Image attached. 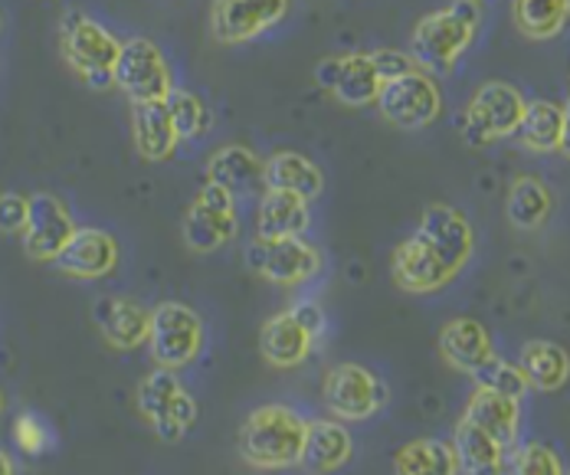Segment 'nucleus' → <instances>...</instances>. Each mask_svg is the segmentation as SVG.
Segmentation results:
<instances>
[{
	"label": "nucleus",
	"mask_w": 570,
	"mask_h": 475,
	"mask_svg": "<svg viewBox=\"0 0 570 475\" xmlns=\"http://www.w3.org/2000/svg\"><path fill=\"white\" fill-rule=\"evenodd\" d=\"M138 410L168 443H177L197 423V400L184 390L174 370H165V367L151 370L138 384Z\"/></svg>",
	"instance_id": "obj_7"
},
{
	"label": "nucleus",
	"mask_w": 570,
	"mask_h": 475,
	"mask_svg": "<svg viewBox=\"0 0 570 475\" xmlns=\"http://www.w3.org/2000/svg\"><path fill=\"white\" fill-rule=\"evenodd\" d=\"M521 112H524V96L514 86L485 82L472 96V102L462 116V135L475 148H485L499 138H512L518 131Z\"/></svg>",
	"instance_id": "obj_8"
},
{
	"label": "nucleus",
	"mask_w": 570,
	"mask_h": 475,
	"mask_svg": "<svg viewBox=\"0 0 570 475\" xmlns=\"http://www.w3.org/2000/svg\"><path fill=\"white\" fill-rule=\"evenodd\" d=\"M292 311L298 315V321H302V325H305V328H308L315 338L325 331V315H322V308H318L315 301H302V305H295Z\"/></svg>",
	"instance_id": "obj_39"
},
{
	"label": "nucleus",
	"mask_w": 570,
	"mask_h": 475,
	"mask_svg": "<svg viewBox=\"0 0 570 475\" xmlns=\"http://www.w3.org/2000/svg\"><path fill=\"white\" fill-rule=\"evenodd\" d=\"M482 10L475 0H456L453 7L426 13L410 37V57L416 60L420 69H436L446 72L453 69L456 60L469 50V43L479 33Z\"/></svg>",
	"instance_id": "obj_1"
},
{
	"label": "nucleus",
	"mask_w": 570,
	"mask_h": 475,
	"mask_svg": "<svg viewBox=\"0 0 570 475\" xmlns=\"http://www.w3.org/2000/svg\"><path fill=\"white\" fill-rule=\"evenodd\" d=\"M72 230L76 224L59 197L47 190L27 197V224L20 237H23V253L33 263H53L59 249L66 246V239L72 237Z\"/></svg>",
	"instance_id": "obj_13"
},
{
	"label": "nucleus",
	"mask_w": 570,
	"mask_h": 475,
	"mask_svg": "<svg viewBox=\"0 0 570 475\" xmlns=\"http://www.w3.org/2000/svg\"><path fill=\"white\" fill-rule=\"evenodd\" d=\"M475 3H479V0H475Z\"/></svg>",
	"instance_id": "obj_42"
},
{
	"label": "nucleus",
	"mask_w": 570,
	"mask_h": 475,
	"mask_svg": "<svg viewBox=\"0 0 570 475\" xmlns=\"http://www.w3.org/2000/svg\"><path fill=\"white\" fill-rule=\"evenodd\" d=\"M263 175H266L263 158L246 145H227V148L214 151L207 161V180L227 187L229 194L263 187Z\"/></svg>",
	"instance_id": "obj_27"
},
{
	"label": "nucleus",
	"mask_w": 570,
	"mask_h": 475,
	"mask_svg": "<svg viewBox=\"0 0 570 475\" xmlns=\"http://www.w3.org/2000/svg\"><path fill=\"white\" fill-rule=\"evenodd\" d=\"M384 79L377 72V66L371 60V53H347L338 57V72H335V86L332 96L347 106V109H364L377 102Z\"/></svg>",
	"instance_id": "obj_26"
},
{
	"label": "nucleus",
	"mask_w": 570,
	"mask_h": 475,
	"mask_svg": "<svg viewBox=\"0 0 570 475\" xmlns=\"http://www.w3.org/2000/svg\"><path fill=\"white\" fill-rule=\"evenodd\" d=\"M236 237V200L227 187L207 180L184 217V239L197 253H214Z\"/></svg>",
	"instance_id": "obj_9"
},
{
	"label": "nucleus",
	"mask_w": 570,
	"mask_h": 475,
	"mask_svg": "<svg viewBox=\"0 0 570 475\" xmlns=\"http://www.w3.org/2000/svg\"><path fill=\"white\" fill-rule=\"evenodd\" d=\"M351 449H354V443L342 423H332V419L305 423L298 466L312 475H332L351 459Z\"/></svg>",
	"instance_id": "obj_17"
},
{
	"label": "nucleus",
	"mask_w": 570,
	"mask_h": 475,
	"mask_svg": "<svg viewBox=\"0 0 570 475\" xmlns=\"http://www.w3.org/2000/svg\"><path fill=\"white\" fill-rule=\"evenodd\" d=\"M502 475H564V463L544 443H521L505 459Z\"/></svg>",
	"instance_id": "obj_35"
},
{
	"label": "nucleus",
	"mask_w": 570,
	"mask_h": 475,
	"mask_svg": "<svg viewBox=\"0 0 570 475\" xmlns=\"http://www.w3.org/2000/svg\"><path fill=\"white\" fill-rule=\"evenodd\" d=\"M384 400H387V390L381 377L361 364H338L325 374V404L338 419H347V423L371 419L384 407Z\"/></svg>",
	"instance_id": "obj_10"
},
{
	"label": "nucleus",
	"mask_w": 570,
	"mask_h": 475,
	"mask_svg": "<svg viewBox=\"0 0 570 475\" xmlns=\"http://www.w3.org/2000/svg\"><path fill=\"white\" fill-rule=\"evenodd\" d=\"M27 224V197L0 194V234H23Z\"/></svg>",
	"instance_id": "obj_37"
},
{
	"label": "nucleus",
	"mask_w": 570,
	"mask_h": 475,
	"mask_svg": "<svg viewBox=\"0 0 570 475\" xmlns=\"http://www.w3.org/2000/svg\"><path fill=\"white\" fill-rule=\"evenodd\" d=\"M518 367H521L528 387H534L541 394H554V390H561L568 384V352L561 345H554V342H531V345H524Z\"/></svg>",
	"instance_id": "obj_29"
},
{
	"label": "nucleus",
	"mask_w": 570,
	"mask_h": 475,
	"mask_svg": "<svg viewBox=\"0 0 570 475\" xmlns=\"http://www.w3.org/2000/svg\"><path fill=\"white\" fill-rule=\"evenodd\" d=\"M249 259H253V269L276 286L308 283L322 269V253L302 237L269 239V243L256 239V246L249 249Z\"/></svg>",
	"instance_id": "obj_12"
},
{
	"label": "nucleus",
	"mask_w": 570,
	"mask_h": 475,
	"mask_svg": "<svg viewBox=\"0 0 570 475\" xmlns=\"http://www.w3.org/2000/svg\"><path fill=\"white\" fill-rule=\"evenodd\" d=\"M0 414H3V390H0Z\"/></svg>",
	"instance_id": "obj_41"
},
{
	"label": "nucleus",
	"mask_w": 570,
	"mask_h": 475,
	"mask_svg": "<svg viewBox=\"0 0 570 475\" xmlns=\"http://www.w3.org/2000/svg\"><path fill=\"white\" fill-rule=\"evenodd\" d=\"M53 263L59 266V273H66L72 279H102L118 266V243L106 230L76 227Z\"/></svg>",
	"instance_id": "obj_15"
},
{
	"label": "nucleus",
	"mask_w": 570,
	"mask_h": 475,
	"mask_svg": "<svg viewBox=\"0 0 570 475\" xmlns=\"http://www.w3.org/2000/svg\"><path fill=\"white\" fill-rule=\"evenodd\" d=\"M514 27L528 40H551L564 30L570 0H512Z\"/></svg>",
	"instance_id": "obj_31"
},
{
	"label": "nucleus",
	"mask_w": 570,
	"mask_h": 475,
	"mask_svg": "<svg viewBox=\"0 0 570 475\" xmlns=\"http://www.w3.org/2000/svg\"><path fill=\"white\" fill-rule=\"evenodd\" d=\"M459 273H453L450 266H443L423 243L416 237L403 239L394 253V283L403 293H440L443 286H450Z\"/></svg>",
	"instance_id": "obj_16"
},
{
	"label": "nucleus",
	"mask_w": 570,
	"mask_h": 475,
	"mask_svg": "<svg viewBox=\"0 0 570 475\" xmlns=\"http://www.w3.org/2000/svg\"><path fill=\"white\" fill-rule=\"evenodd\" d=\"M285 13H288V0H214L210 27L217 43L236 47L276 27Z\"/></svg>",
	"instance_id": "obj_14"
},
{
	"label": "nucleus",
	"mask_w": 570,
	"mask_h": 475,
	"mask_svg": "<svg viewBox=\"0 0 570 475\" xmlns=\"http://www.w3.org/2000/svg\"><path fill=\"white\" fill-rule=\"evenodd\" d=\"M315 335L298 321L295 311H283L269 318L259 331V352L269 360V367H295L312 352Z\"/></svg>",
	"instance_id": "obj_20"
},
{
	"label": "nucleus",
	"mask_w": 570,
	"mask_h": 475,
	"mask_svg": "<svg viewBox=\"0 0 570 475\" xmlns=\"http://www.w3.org/2000/svg\"><path fill=\"white\" fill-rule=\"evenodd\" d=\"M263 184L273 187V190H288V194H298L302 200H315L322 197L325 190V175L322 168L298 155V151H276L269 161H266V175H263Z\"/></svg>",
	"instance_id": "obj_24"
},
{
	"label": "nucleus",
	"mask_w": 570,
	"mask_h": 475,
	"mask_svg": "<svg viewBox=\"0 0 570 475\" xmlns=\"http://www.w3.org/2000/svg\"><path fill=\"white\" fill-rule=\"evenodd\" d=\"M96 321H99L102 338L118 352H131L148 342V311L135 298H99Z\"/></svg>",
	"instance_id": "obj_19"
},
{
	"label": "nucleus",
	"mask_w": 570,
	"mask_h": 475,
	"mask_svg": "<svg viewBox=\"0 0 570 475\" xmlns=\"http://www.w3.org/2000/svg\"><path fill=\"white\" fill-rule=\"evenodd\" d=\"M472 377H475V387L492 390V394H502V397H512V400H521V397L531 390L528 380H524V374H521V367L499 355L482 360V364L472 370Z\"/></svg>",
	"instance_id": "obj_34"
},
{
	"label": "nucleus",
	"mask_w": 570,
	"mask_h": 475,
	"mask_svg": "<svg viewBox=\"0 0 570 475\" xmlns=\"http://www.w3.org/2000/svg\"><path fill=\"white\" fill-rule=\"evenodd\" d=\"M453 453H456L459 473L502 475V469H505V449L489 433L472 426L469 419H459L456 423Z\"/></svg>",
	"instance_id": "obj_28"
},
{
	"label": "nucleus",
	"mask_w": 570,
	"mask_h": 475,
	"mask_svg": "<svg viewBox=\"0 0 570 475\" xmlns=\"http://www.w3.org/2000/svg\"><path fill=\"white\" fill-rule=\"evenodd\" d=\"M112 82L135 106L138 102H165L174 89L171 66L165 60V53L145 37H131L128 43H121L112 69Z\"/></svg>",
	"instance_id": "obj_5"
},
{
	"label": "nucleus",
	"mask_w": 570,
	"mask_h": 475,
	"mask_svg": "<svg viewBox=\"0 0 570 475\" xmlns=\"http://www.w3.org/2000/svg\"><path fill=\"white\" fill-rule=\"evenodd\" d=\"M148 345L165 370L190 367L204 348V321L184 301H161L148 311Z\"/></svg>",
	"instance_id": "obj_4"
},
{
	"label": "nucleus",
	"mask_w": 570,
	"mask_h": 475,
	"mask_svg": "<svg viewBox=\"0 0 570 475\" xmlns=\"http://www.w3.org/2000/svg\"><path fill=\"white\" fill-rule=\"evenodd\" d=\"M374 106L381 109V116L391 125H397L403 131H420V128L440 119L443 96H440V89L426 69H413V72H403L397 79H387L381 86Z\"/></svg>",
	"instance_id": "obj_6"
},
{
	"label": "nucleus",
	"mask_w": 570,
	"mask_h": 475,
	"mask_svg": "<svg viewBox=\"0 0 570 475\" xmlns=\"http://www.w3.org/2000/svg\"><path fill=\"white\" fill-rule=\"evenodd\" d=\"M13 436H17V446H20L23 453H30V456H40V453L47 449V443H50V433L43 429V423L30 414H23L17 419Z\"/></svg>",
	"instance_id": "obj_36"
},
{
	"label": "nucleus",
	"mask_w": 570,
	"mask_h": 475,
	"mask_svg": "<svg viewBox=\"0 0 570 475\" xmlns=\"http://www.w3.org/2000/svg\"><path fill=\"white\" fill-rule=\"evenodd\" d=\"M165 106H168V116H171L177 138H200L214 125V112L204 106V99L187 92V89H171Z\"/></svg>",
	"instance_id": "obj_33"
},
{
	"label": "nucleus",
	"mask_w": 570,
	"mask_h": 475,
	"mask_svg": "<svg viewBox=\"0 0 570 475\" xmlns=\"http://www.w3.org/2000/svg\"><path fill=\"white\" fill-rule=\"evenodd\" d=\"M131 128H135V148L145 161H168L180 141L165 102H138L131 112Z\"/></svg>",
	"instance_id": "obj_25"
},
{
	"label": "nucleus",
	"mask_w": 570,
	"mask_h": 475,
	"mask_svg": "<svg viewBox=\"0 0 570 475\" xmlns=\"http://www.w3.org/2000/svg\"><path fill=\"white\" fill-rule=\"evenodd\" d=\"M0 475H13V463L3 449H0Z\"/></svg>",
	"instance_id": "obj_40"
},
{
	"label": "nucleus",
	"mask_w": 570,
	"mask_h": 475,
	"mask_svg": "<svg viewBox=\"0 0 570 475\" xmlns=\"http://www.w3.org/2000/svg\"><path fill=\"white\" fill-rule=\"evenodd\" d=\"M312 224L308 214V200H302L298 194L288 190H273L266 187L263 204H259V220H256V234L259 239H285V237H302Z\"/></svg>",
	"instance_id": "obj_22"
},
{
	"label": "nucleus",
	"mask_w": 570,
	"mask_h": 475,
	"mask_svg": "<svg viewBox=\"0 0 570 475\" xmlns=\"http://www.w3.org/2000/svg\"><path fill=\"white\" fill-rule=\"evenodd\" d=\"M371 60H374V66H377V72H381L384 82H387V79H397L403 72L420 69L410 53H400V50H371Z\"/></svg>",
	"instance_id": "obj_38"
},
{
	"label": "nucleus",
	"mask_w": 570,
	"mask_h": 475,
	"mask_svg": "<svg viewBox=\"0 0 570 475\" xmlns=\"http://www.w3.org/2000/svg\"><path fill=\"white\" fill-rule=\"evenodd\" d=\"M505 214H509L512 227H518V230H538L548 220V214H551V190H548V184L541 178L521 175L512 184V190H509Z\"/></svg>",
	"instance_id": "obj_32"
},
{
	"label": "nucleus",
	"mask_w": 570,
	"mask_h": 475,
	"mask_svg": "<svg viewBox=\"0 0 570 475\" xmlns=\"http://www.w3.org/2000/svg\"><path fill=\"white\" fill-rule=\"evenodd\" d=\"M394 475H459L456 453L443 439H413L394 456Z\"/></svg>",
	"instance_id": "obj_30"
},
{
	"label": "nucleus",
	"mask_w": 570,
	"mask_h": 475,
	"mask_svg": "<svg viewBox=\"0 0 570 475\" xmlns=\"http://www.w3.org/2000/svg\"><path fill=\"white\" fill-rule=\"evenodd\" d=\"M413 237L420 239L453 273H462V266L469 263V256L475 249L472 224L459 214L456 207H450V204H430L423 210V220H420V227H416Z\"/></svg>",
	"instance_id": "obj_11"
},
{
	"label": "nucleus",
	"mask_w": 570,
	"mask_h": 475,
	"mask_svg": "<svg viewBox=\"0 0 570 475\" xmlns=\"http://www.w3.org/2000/svg\"><path fill=\"white\" fill-rule=\"evenodd\" d=\"M462 419H469L472 426H479L482 433H489L502 449H509V446H514V439H518L521 410H518V400H512V397H502V394H492V390L475 387V394L465 404Z\"/></svg>",
	"instance_id": "obj_23"
},
{
	"label": "nucleus",
	"mask_w": 570,
	"mask_h": 475,
	"mask_svg": "<svg viewBox=\"0 0 570 475\" xmlns=\"http://www.w3.org/2000/svg\"><path fill=\"white\" fill-rule=\"evenodd\" d=\"M440 355L446 357L450 367H456L462 374H472L482 360L495 355V348H492V335L482 321L453 318L440 331Z\"/></svg>",
	"instance_id": "obj_21"
},
{
	"label": "nucleus",
	"mask_w": 570,
	"mask_h": 475,
	"mask_svg": "<svg viewBox=\"0 0 570 475\" xmlns=\"http://www.w3.org/2000/svg\"><path fill=\"white\" fill-rule=\"evenodd\" d=\"M59 43H62L66 62L82 76L86 86H92L99 92L112 89V69L121 43L99 20H92L79 10H69L62 20V30H59Z\"/></svg>",
	"instance_id": "obj_3"
},
{
	"label": "nucleus",
	"mask_w": 570,
	"mask_h": 475,
	"mask_svg": "<svg viewBox=\"0 0 570 475\" xmlns=\"http://www.w3.org/2000/svg\"><path fill=\"white\" fill-rule=\"evenodd\" d=\"M302 439L305 419L283 404H269L246 416L239 429V453L253 469H288L298 466Z\"/></svg>",
	"instance_id": "obj_2"
},
{
	"label": "nucleus",
	"mask_w": 570,
	"mask_h": 475,
	"mask_svg": "<svg viewBox=\"0 0 570 475\" xmlns=\"http://www.w3.org/2000/svg\"><path fill=\"white\" fill-rule=\"evenodd\" d=\"M514 135L521 138V145L528 151H538V155L564 151L568 148V109L558 102H548V99L524 102V112H521Z\"/></svg>",
	"instance_id": "obj_18"
}]
</instances>
